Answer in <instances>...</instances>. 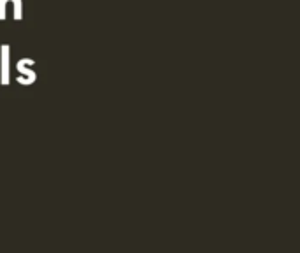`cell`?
<instances>
[{"label": "cell", "instance_id": "cell-2", "mask_svg": "<svg viewBox=\"0 0 300 253\" xmlns=\"http://www.w3.org/2000/svg\"><path fill=\"white\" fill-rule=\"evenodd\" d=\"M0 51H2V56H0V74H2V84L7 86L9 81H11V46L9 44H2L0 46Z\"/></svg>", "mask_w": 300, "mask_h": 253}, {"label": "cell", "instance_id": "cell-3", "mask_svg": "<svg viewBox=\"0 0 300 253\" xmlns=\"http://www.w3.org/2000/svg\"><path fill=\"white\" fill-rule=\"evenodd\" d=\"M7 2H12V5H14V20L20 21L23 18V2L21 0H7Z\"/></svg>", "mask_w": 300, "mask_h": 253}, {"label": "cell", "instance_id": "cell-1", "mask_svg": "<svg viewBox=\"0 0 300 253\" xmlns=\"http://www.w3.org/2000/svg\"><path fill=\"white\" fill-rule=\"evenodd\" d=\"M28 65H34V60L32 58H21L20 62H18V72H20V76H18V83L20 84H34L37 79V74L34 71H30L28 69Z\"/></svg>", "mask_w": 300, "mask_h": 253}, {"label": "cell", "instance_id": "cell-4", "mask_svg": "<svg viewBox=\"0 0 300 253\" xmlns=\"http://www.w3.org/2000/svg\"><path fill=\"white\" fill-rule=\"evenodd\" d=\"M5 9H7V0H0V20H5Z\"/></svg>", "mask_w": 300, "mask_h": 253}]
</instances>
